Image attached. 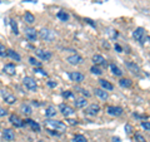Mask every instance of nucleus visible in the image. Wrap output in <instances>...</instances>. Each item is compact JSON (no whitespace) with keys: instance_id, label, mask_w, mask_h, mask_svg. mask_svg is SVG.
<instances>
[{"instance_id":"f257e3e1","label":"nucleus","mask_w":150,"mask_h":142,"mask_svg":"<svg viewBox=\"0 0 150 142\" xmlns=\"http://www.w3.org/2000/svg\"><path fill=\"white\" fill-rule=\"evenodd\" d=\"M44 125L46 127V130H53V131H59V132H64L65 130H67V126H65L63 122H60V121L46 120L44 122Z\"/></svg>"},{"instance_id":"f03ea898","label":"nucleus","mask_w":150,"mask_h":142,"mask_svg":"<svg viewBox=\"0 0 150 142\" xmlns=\"http://www.w3.org/2000/svg\"><path fill=\"white\" fill-rule=\"evenodd\" d=\"M39 37L41 40L45 42H53L55 39V33L50 29H41L39 32Z\"/></svg>"},{"instance_id":"7ed1b4c3","label":"nucleus","mask_w":150,"mask_h":142,"mask_svg":"<svg viewBox=\"0 0 150 142\" xmlns=\"http://www.w3.org/2000/svg\"><path fill=\"white\" fill-rule=\"evenodd\" d=\"M23 84H24V86H25L28 89H29L30 92H35L36 88H38L35 79L31 78V77H25L24 79H23Z\"/></svg>"},{"instance_id":"20e7f679","label":"nucleus","mask_w":150,"mask_h":142,"mask_svg":"<svg viewBox=\"0 0 150 142\" xmlns=\"http://www.w3.org/2000/svg\"><path fill=\"white\" fill-rule=\"evenodd\" d=\"M36 55L39 57V58L41 60H44V62H48V60L51 59V57H53V54H51L50 50H43V49H36L35 50Z\"/></svg>"},{"instance_id":"39448f33","label":"nucleus","mask_w":150,"mask_h":142,"mask_svg":"<svg viewBox=\"0 0 150 142\" xmlns=\"http://www.w3.org/2000/svg\"><path fill=\"white\" fill-rule=\"evenodd\" d=\"M25 37L29 42H35L38 39V32L34 28H25Z\"/></svg>"},{"instance_id":"423d86ee","label":"nucleus","mask_w":150,"mask_h":142,"mask_svg":"<svg viewBox=\"0 0 150 142\" xmlns=\"http://www.w3.org/2000/svg\"><path fill=\"white\" fill-rule=\"evenodd\" d=\"M123 112H124V110L121 107H119V106H110V107H108V113H109L110 116L119 117V116L123 115Z\"/></svg>"},{"instance_id":"0eeeda50","label":"nucleus","mask_w":150,"mask_h":142,"mask_svg":"<svg viewBox=\"0 0 150 142\" xmlns=\"http://www.w3.org/2000/svg\"><path fill=\"white\" fill-rule=\"evenodd\" d=\"M144 34H145L144 28L139 27V28H137V29L134 30V33H133V37H134V39H135V40L140 42V43H144Z\"/></svg>"},{"instance_id":"6e6552de","label":"nucleus","mask_w":150,"mask_h":142,"mask_svg":"<svg viewBox=\"0 0 150 142\" xmlns=\"http://www.w3.org/2000/svg\"><path fill=\"white\" fill-rule=\"evenodd\" d=\"M1 96H3V98H4V101H5L6 103H9V105H13V103L16 102L15 96H14V94H11L10 92L5 91V89H3V91H1Z\"/></svg>"},{"instance_id":"1a4fd4ad","label":"nucleus","mask_w":150,"mask_h":142,"mask_svg":"<svg viewBox=\"0 0 150 142\" xmlns=\"http://www.w3.org/2000/svg\"><path fill=\"white\" fill-rule=\"evenodd\" d=\"M100 112V106L99 105H95V103H93V105L89 106L86 110H85V113L88 116H95L98 113Z\"/></svg>"},{"instance_id":"9d476101","label":"nucleus","mask_w":150,"mask_h":142,"mask_svg":"<svg viewBox=\"0 0 150 142\" xmlns=\"http://www.w3.org/2000/svg\"><path fill=\"white\" fill-rule=\"evenodd\" d=\"M69 77L70 79L73 80V82H76V83H81L83 80H84V74L80 73V72H70L69 73Z\"/></svg>"},{"instance_id":"9b49d317","label":"nucleus","mask_w":150,"mask_h":142,"mask_svg":"<svg viewBox=\"0 0 150 142\" xmlns=\"http://www.w3.org/2000/svg\"><path fill=\"white\" fill-rule=\"evenodd\" d=\"M9 121H10L15 127H23V126H25V121H21L20 118H19V116H16V115H11L10 117H9Z\"/></svg>"},{"instance_id":"f8f14e48","label":"nucleus","mask_w":150,"mask_h":142,"mask_svg":"<svg viewBox=\"0 0 150 142\" xmlns=\"http://www.w3.org/2000/svg\"><path fill=\"white\" fill-rule=\"evenodd\" d=\"M60 112H62V115L65 116V117H69V116H71L74 115V110L70 106L68 105H60Z\"/></svg>"},{"instance_id":"ddd939ff","label":"nucleus","mask_w":150,"mask_h":142,"mask_svg":"<svg viewBox=\"0 0 150 142\" xmlns=\"http://www.w3.org/2000/svg\"><path fill=\"white\" fill-rule=\"evenodd\" d=\"M68 62L70 64H73V65H79V64H81L83 63V58L80 55H78V54H75V55H70L68 57Z\"/></svg>"},{"instance_id":"4468645a","label":"nucleus","mask_w":150,"mask_h":142,"mask_svg":"<svg viewBox=\"0 0 150 142\" xmlns=\"http://www.w3.org/2000/svg\"><path fill=\"white\" fill-rule=\"evenodd\" d=\"M3 72H5L6 74H10V75H14L16 73V67H15V64H13V63H8L4 65V68H3Z\"/></svg>"},{"instance_id":"2eb2a0df","label":"nucleus","mask_w":150,"mask_h":142,"mask_svg":"<svg viewBox=\"0 0 150 142\" xmlns=\"http://www.w3.org/2000/svg\"><path fill=\"white\" fill-rule=\"evenodd\" d=\"M93 63L94 65H106V60L104 59V57L100 54L93 55Z\"/></svg>"},{"instance_id":"dca6fc26","label":"nucleus","mask_w":150,"mask_h":142,"mask_svg":"<svg viewBox=\"0 0 150 142\" xmlns=\"http://www.w3.org/2000/svg\"><path fill=\"white\" fill-rule=\"evenodd\" d=\"M126 68H128L131 73H134V74H139L140 73V68H139V65H137L134 62H126Z\"/></svg>"},{"instance_id":"f3484780","label":"nucleus","mask_w":150,"mask_h":142,"mask_svg":"<svg viewBox=\"0 0 150 142\" xmlns=\"http://www.w3.org/2000/svg\"><path fill=\"white\" fill-rule=\"evenodd\" d=\"M3 137L6 141H13L14 138H15V133L13 132V130L6 128V130H4V132H3Z\"/></svg>"},{"instance_id":"a211bd4d","label":"nucleus","mask_w":150,"mask_h":142,"mask_svg":"<svg viewBox=\"0 0 150 142\" xmlns=\"http://www.w3.org/2000/svg\"><path fill=\"white\" fill-rule=\"evenodd\" d=\"M74 105H75V107H76V108H84V107L88 105V101H86L85 97H80V98L75 99Z\"/></svg>"},{"instance_id":"6ab92c4d","label":"nucleus","mask_w":150,"mask_h":142,"mask_svg":"<svg viewBox=\"0 0 150 142\" xmlns=\"http://www.w3.org/2000/svg\"><path fill=\"white\" fill-rule=\"evenodd\" d=\"M95 96L96 97H99L100 99H103V101H105V99H108V93L105 89H103V88H95Z\"/></svg>"},{"instance_id":"aec40b11","label":"nucleus","mask_w":150,"mask_h":142,"mask_svg":"<svg viewBox=\"0 0 150 142\" xmlns=\"http://www.w3.org/2000/svg\"><path fill=\"white\" fill-rule=\"evenodd\" d=\"M25 125H29L31 127L33 131L40 132V125L38 123V122H35V121H33V120H25Z\"/></svg>"},{"instance_id":"412c9836","label":"nucleus","mask_w":150,"mask_h":142,"mask_svg":"<svg viewBox=\"0 0 150 142\" xmlns=\"http://www.w3.org/2000/svg\"><path fill=\"white\" fill-rule=\"evenodd\" d=\"M99 83H100L101 88H103V89H105V91H112V88H114V86H112L110 82L105 80V79H100V80H99Z\"/></svg>"},{"instance_id":"4be33fe9","label":"nucleus","mask_w":150,"mask_h":142,"mask_svg":"<svg viewBox=\"0 0 150 142\" xmlns=\"http://www.w3.org/2000/svg\"><path fill=\"white\" fill-rule=\"evenodd\" d=\"M55 115H56V110L54 106H49L45 110V116L48 118H53V117H55Z\"/></svg>"},{"instance_id":"5701e85b","label":"nucleus","mask_w":150,"mask_h":142,"mask_svg":"<svg viewBox=\"0 0 150 142\" xmlns=\"http://www.w3.org/2000/svg\"><path fill=\"white\" fill-rule=\"evenodd\" d=\"M110 69H111V72L114 75H118V77H121V75H123V70H121L118 65H115L114 63L110 64Z\"/></svg>"},{"instance_id":"b1692460","label":"nucleus","mask_w":150,"mask_h":142,"mask_svg":"<svg viewBox=\"0 0 150 142\" xmlns=\"http://www.w3.org/2000/svg\"><path fill=\"white\" fill-rule=\"evenodd\" d=\"M8 57H9V58H11L13 60H16V62H19V60L21 59V57L19 55L15 50H13V49H8Z\"/></svg>"},{"instance_id":"393cba45","label":"nucleus","mask_w":150,"mask_h":142,"mask_svg":"<svg viewBox=\"0 0 150 142\" xmlns=\"http://www.w3.org/2000/svg\"><path fill=\"white\" fill-rule=\"evenodd\" d=\"M119 84H120V87H123V88H129V87H131L133 82H131V79H129V78H121L119 80Z\"/></svg>"},{"instance_id":"a878e982","label":"nucleus","mask_w":150,"mask_h":142,"mask_svg":"<svg viewBox=\"0 0 150 142\" xmlns=\"http://www.w3.org/2000/svg\"><path fill=\"white\" fill-rule=\"evenodd\" d=\"M56 16H58V19H60L62 22H68V20H69V14H68L67 11H64V10L58 11Z\"/></svg>"},{"instance_id":"bb28decb","label":"nucleus","mask_w":150,"mask_h":142,"mask_svg":"<svg viewBox=\"0 0 150 142\" xmlns=\"http://www.w3.org/2000/svg\"><path fill=\"white\" fill-rule=\"evenodd\" d=\"M24 20L25 23H28V24H33V23H35V16L33 15L31 13H25V15H24Z\"/></svg>"},{"instance_id":"cd10ccee","label":"nucleus","mask_w":150,"mask_h":142,"mask_svg":"<svg viewBox=\"0 0 150 142\" xmlns=\"http://www.w3.org/2000/svg\"><path fill=\"white\" fill-rule=\"evenodd\" d=\"M20 111H21L23 113H24V115H31V113H33L31 107H30L29 105H25V103H24V105H21V106H20Z\"/></svg>"},{"instance_id":"c85d7f7f","label":"nucleus","mask_w":150,"mask_h":142,"mask_svg":"<svg viewBox=\"0 0 150 142\" xmlns=\"http://www.w3.org/2000/svg\"><path fill=\"white\" fill-rule=\"evenodd\" d=\"M73 142H88V140H86V137L83 135H75L73 138Z\"/></svg>"},{"instance_id":"c756f323","label":"nucleus","mask_w":150,"mask_h":142,"mask_svg":"<svg viewBox=\"0 0 150 142\" xmlns=\"http://www.w3.org/2000/svg\"><path fill=\"white\" fill-rule=\"evenodd\" d=\"M10 25L13 28V33L14 34H19V29H18V24H16V22L14 20V19H10Z\"/></svg>"},{"instance_id":"7c9ffc66","label":"nucleus","mask_w":150,"mask_h":142,"mask_svg":"<svg viewBox=\"0 0 150 142\" xmlns=\"http://www.w3.org/2000/svg\"><path fill=\"white\" fill-rule=\"evenodd\" d=\"M90 72L93 73V74H96V75H100L101 73H103V70L98 67V65H93V67L90 68Z\"/></svg>"},{"instance_id":"2f4dec72","label":"nucleus","mask_w":150,"mask_h":142,"mask_svg":"<svg viewBox=\"0 0 150 142\" xmlns=\"http://www.w3.org/2000/svg\"><path fill=\"white\" fill-rule=\"evenodd\" d=\"M0 57H8V49L1 43H0Z\"/></svg>"},{"instance_id":"473e14b6","label":"nucleus","mask_w":150,"mask_h":142,"mask_svg":"<svg viewBox=\"0 0 150 142\" xmlns=\"http://www.w3.org/2000/svg\"><path fill=\"white\" fill-rule=\"evenodd\" d=\"M29 63H30L31 65H35V68H38V67H40V65H41V63L38 62V60L34 58V57H30V58H29Z\"/></svg>"},{"instance_id":"72a5a7b5","label":"nucleus","mask_w":150,"mask_h":142,"mask_svg":"<svg viewBox=\"0 0 150 142\" xmlns=\"http://www.w3.org/2000/svg\"><path fill=\"white\" fill-rule=\"evenodd\" d=\"M134 140H135V142H146V141H145V138H144V137L140 135V133L135 135V136H134Z\"/></svg>"},{"instance_id":"f704fd0d","label":"nucleus","mask_w":150,"mask_h":142,"mask_svg":"<svg viewBox=\"0 0 150 142\" xmlns=\"http://www.w3.org/2000/svg\"><path fill=\"white\" fill-rule=\"evenodd\" d=\"M63 97L71 98V97H74V94H73V92H70V91H65V92H63Z\"/></svg>"},{"instance_id":"c9c22d12","label":"nucleus","mask_w":150,"mask_h":142,"mask_svg":"<svg viewBox=\"0 0 150 142\" xmlns=\"http://www.w3.org/2000/svg\"><path fill=\"white\" fill-rule=\"evenodd\" d=\"M34 72H38V73H40L41 75H45V77H46V75H48V73H46V72H45V70H43V69H41L40 67H38V68H35V69H34Z\"/></svg>"},{"instance_id":"e433bc0d","label":"nucleus","mask_w":150,"mask_h":142,"mask_svg":"<svg viewBox=\"0 0 150 142\" xmlns=\"http://www.w3.org/2000/svg\"><path fill=\"white\" fill-rule=\"evenodd\" d=\"M142 127L143 128H145V130H148V131H150V122H142Z\"/></svg>"},{"instance_id":"4c0bfd02","label":"nucleus","mask_w":150,"mask_h":142,"mask_svg":"<svg viewBox=\"0 0 150 142\" xmlns=\"http://www.w3.org/2000/svg\"><path fill=\"white\" fill-rule=\"evenodd\" d=\"M125 130H126V133H128V135H130V133H131V131H133L131 126H129V125H126V126H125Z\"/></svg>"},{"instance_id":"58836bf2","label":"nucleus","mask_w":150,"mask_h":142,"mask_svg":"<svg viewBox=\"0 0 150 142\" xmlns=\"http://www.w3.org/2000/svg\"><path fill=\"white\" fill-rule=\"evenodd\" d=\"M48 86L51 87V88H54V87H56V82H54V80H49V82H48Z\"/></svg>"},{"instance_id":"ea45409f","label":"nucleus","mask_w":150,"mask_h":142,"mask_svg":"<svg viewBox=\"0 0 150 142\" xmlns=\"http://www.w3.org/2000/svg\"><path fill=\"white\" fill-rule=\"evenodd\" d=\"M48 132L50 135H53V136H60L59 132H56V131H53V130H48Z\"/></svg>"},{"instance_id":"a19ab883","label":"nucleus","mask_w":150,"mask_h":142,"mask_svg":"<svg viewBox=\"0 0 150 142\" xmlns=\"http://www.w3.org/2000/svg\"><path fill=\"white\" fill-rule=\"evenodd\" d=\"M5 115H6V111L4 110V108H1V107H0V117H4Z\"/></svg>"},{"instance_id":"79ce46f5","label":"nucleus","mask_w":150,"mask_h":142,"mask_svg":"<svg viewBox=\"0 0 150 142\" xmlns=\"http://www.w3.org/2000/svg\"><path fill=\"white\" fill-rule=\"evenodd\" d=\"M85 22L88 23V24H90L91 27H94V28H95V24H94V23H93V20H90V19H85Z\"/></svg>"},{"instance_id":"37998d69","label":"nucleus","mask_w":150,"mask_h":142,"mask_svg":"<svg viewBox=\"0 0 150 142\" xmlns=\"http://www.w3.org/2000/svg\"><path fill=\"white\" fill-rule=\"evenodd\" d=\"M111 141H112V142H121V140L119 138V137H115V136L111 138Z\"/></svg>"},{"instance_id":"c03bdc74","label":"nucleus","mask_w":150,"mask_h":142,"mask_svg":"<svg viewBox=\"0 0 150 142\" xmlns=\"http://www.w3.org/2000/svg\"><path fill=\"white\" fill-rule=\"evenodd\" d=\"M115 49L118 50V52H123V48H121V47H120L119 44H115Z\"/></svg>"},{"instance_id":"a18cd8bd","label":"nucleus","mask_w":150,"mask_h":142,"mask_svg":"<svg viewBox=\"0 0 150 142\" xmlns=\"http://www.w3.org/2000/svg\"><path fill=\"white\" fill-rule=\"evenodd\" d=\"M68 122L70 125H76L78 123V121H75V120H68Z\"/></svg>"},{"instance_id":"49530a36","label":"nucleus","mask_w":150,"mask_h":142,"mask_svg":"<svg viewBox=\"0 0 150 142\" xmlns=\"http://www.w3.org/2000/svg\"><path fill=\"white\" fill-rule=\"evenodd\" d=\"M80 91H81V93H83V94H85L86 97H89V93H88V91H85V89H80Z\"/></svg>"},{"instance_id":"de8ad7c7","label":"nucleus","mask_w":150,"mask_h":142,"mask_svg":"<svg viewBox=\"0 0 150 142\" xmlns=\"http://www.w3.org/2000/svg\"><path fill=\"white\" fill-rule=\"evenodd\" d=\"M149 39H150V38H149Z\"/></svg>"}]
</instances>
